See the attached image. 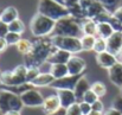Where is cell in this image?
<instances>
[{
    "label": "cell",
    "instance_id": "obj_1",
    "mask_svg": "<svg viewBox=\"0 0 122 115\" xmlns=\"http://www.w3.org/2000/svg\"><path fill=\"white\" fill-rule=\"evenodd\" d=\"M57 47L52 44L51 37H41L32 42V49L31 51L25 56V65L27 68L36 67L41 68L44 62H47V58L51 56V53Z\"/></svg>",
    "mask_w": 122,
    "mask_h": 115
},
{
    "label": "cell",
    "instance_id": "obj_2",
    "mask_svg": "<svg viewBox=\"0 0 122 115\" xmlns=\"http://www.w3.org/2000/svg\"><path fill=\"white\" fill-rule=\"evenodd\" d=\"M52 36H62V37H77L81 38L83 36L81 27V23L68 16L65 18L59 19L58 21H56V26H55V31L52 33Z\"/></svg>",
    "mask_w": 122,
    "mask_h": 115
},
{
    "label": "cell",
    "instance_id": "obj_3",
    "mask_svg": "<svg viewBox=\"0 0 122 115\" xmlns=\"http://www.w3.org/2000/svg\"><path fill=\"white\" fill-rule=\"evenodd\" d=\"M55 26H56L55 20L45 17L44 14H41L38 12L32 17V19L30 21L31 33L37 38L47 37V36L52 35L55 31Z\"/></svg>",
    "mask_w": 122,
    "mask_h": 115
},
{
    "label": "cell",
    "instance_id": "obj_4",
    "mask_svg": "<svg viewBox=\"0 0 122 115\" xmlns=\"http://www.w3.org/2000/svg\"><path fill=\"white\" fill-rule=\"evenodd\" d=\"M38 13L44 14L45 17H47L55 21H58L59 19L69 16V10L65 5L58 4L53 0H39Z\"/></svg>",
    "mask_w": 122,
    "mask_h": 115
},
{
    "label": "cell",
    "instance_id": "obj_5",
    "mask_svg": "<svg viewBox=\"0 0 122 115\" xmlns=\"http://www.w3.org/2000/svg\"><path fill=\"white\" fill-rule=\"evenodd\" d=\"M24 108V103L21 97L8 89L0 90V113L4 115L8 112H21Z\"/></svg>",
    "mask_w": 122,
    "mask_h": 115
},
{
    "label": "cell",
    "instance_id": "obj_6",
    "mask_svg": "<svg viewBox=\"0 0 122 115\" xmlns=\"http://www.w3.org/2000/svg\"><path fill=\"white\" fill-rule=\"evenodd\" d=\"M26 74H27V67L25 64H19L13 70L2 71L0 79L4 83L5 88H11V87H15V85L26 83L27 82Z\"/></svg>",
    "mask_w": 122,
    "mask_h": 115
},
{
    "label": "cell",
    "instance_id": "obj_7",
    "mask_svg": "<svg viewBox=\"0 0 122 115\" xmlns=\"http://www.w3.org/2000/svg\"><path fill=\"white\" fill-rule=\"evenodd\" d=\"M52 44L59 49V50H64L68 51L70 53H78L83 51L81 44V38L77 37H62V36H52L51 37Z\"/></svg>",
    "mask_w": 122,
    "mask_h": 115
},
{
    "label": "cell",
    "instance_id": "obj_8",
    "mask_svg": "<svg viewBox=\"0 0 122 115\" xmlns=\"http://www.w3.org/2000/svg\"><path fill=\"white\" fill-rule=\"evenodd\" d=\"M20 97L24 103V107H30V108L41 107L43 102H44V97L41 91L37 90V88H32V89L27 90L26 93L20 95Z\"/></svg>",
    "mask_w": 122,
    "mask_h": 115
},
{
    "label": "cell",
    "instance_id": "obj_9",
    "mask_svg": "<svg viewBox=\"0 0 122 115\" xmlns=\"http://www.w3.org/2000/svg\"><path fill=\"white\" fill-rule=\"evenodd\" d=\"M66 65H68L69 75H71V76H82V74L84 73V70L86 68L85 61L81 57L74 56V55L71 56V58L66 63Z\"/></svg>",
    "mask_w": 122,
    "mask_h": 115
},
{
    "label": "cell",
    "instance_id": "obj_10",
    "mask_svg": "<svg viewBox=\"0 0 122 115\" xmlns=\"http://www.w3.org/2000/svg\"><path fill=\"white\" fill-rule=\"evenodd\" d=\"M80 77L81 76H71V75H68V76L63 77V78L55 79V82H53L50 87L53 88V89H56V90H63V89L74 90L75 87H76L77 81L80 79Z\"/></svg>",
    "mask_w": 122,
    "mask_h": 115
},
{
    "label": "cell",
    "instance_id": "obj_11",
    "mask_svg": "<svg viewBox=\"0 0 122 115\" xmlns=\"http://www.w3.org/2000/svg\"><path fill=\"white\" fill-rule=\"evenodd\" d=\"M61 108H62V106H61V101H59L57 94L50 95V96H47V97L44 99L41 109H43V112L46 115L52 114V113L57 112V110L61 109Z\"/></svg>",
    "mask_w": 122,
    "mask_h": 115
},
{
    "label": "cell",
    "instance_id": "obj_12",
    "mask_svg": "<svg viewBox=\"0 0 122 115\" xmlns=\"http://www.w3.org/2000/svg\"><path fill=\"white\" fill-rule=\"evenodd\" d=\"M56 94H57V96H58V99H59V101H61L62 108L68 109L70 106H72V105H75V103H78L74 90L63 89V90H57Z\"/></svg>",
    "mask_w": 122,
    "mask_h": 115
},
{
    "label": "cell",
    "instance_id": "obj_13",
    "mask_svg": "<svg viewBox=\"0 0 122 115\" xmlns=\"http://www.w3.org/2000/svg\"><path fill=\"white\" fill-rule=\"evenodd\" d=\"M107 51L117 56L122 51V32H115L110 38L107 39Z\"/></svg>",
    "mask_w": 122,
    "mask_h": 115
},
{
    "label": "cell",
    "instance_id": "obj_14",
    "mask_svg": "<svg viewBox=\"0 0 122 115\" xmlns=\"http://www.w3.org/2000/svg\"><path fill=\"white\" fill-rule=\"evenodd\" d=\"M96 62L101 68H104V69L109 70L112 67H114L117 63V58H116V56H114L109 51H104V52H101V53L96 55Z\"/></svg>",
    "mask_w": 122,
    "mask_h": 115
},
{
    "label": "cell",
    "instance_id": "obj_15",
    "mask_svg": "<svg viewBox=\"0 0 122 115\" xmlns=\"http://www.w3.org/2000/svg\"><path fill=\"white\" fill-rule=\"evenodd\" d=\"M71 56H72V53H70L68 51L56 49L51 53V56L47 58V63H50V64H66L69 62V59L71 58Z\"/></svg>",
    "mask_w": 122,
    "mask_h": 115
},
{
    "label": "cell",
    "instance_id": "obj_16",
    "mask_svg": "<svg viewBox=\"0 0 122 115\" xmlns=\"http://www.w3.org/2000/svg\"><path fill=\"white\" fill-rule=\"evenodd\" d=\"M90 87H91V84L89 83L88 78L82 75V76L80 77V79L77 81L76 87H75V89H74V93H75V95H76L77 102H81L82 100H83L84 94L90 89Z\"/></svg>",
    "mask_w": 122,
    "mask_h": 115
},
{
    "label": "cell",
    "instance_id": "obj_17",
    "mask_svg": "<svg viewBox=\"0 0 122 115\" xmlns=\"http://www.w3.org/2000/svg\"><path fill=\"white\" fill-rule=\"evenodd\" d=\"M108 77L114 85L122 88V63L117 62L114 67H112L108 70Z\"/></svg>",
    "mask_w": 122,
    "mask_h": 115
},
{
    "label": "cell",
    "instance_id": "obj_18",
    "mask_svg": "<svg viewBox=\"0 0 122 115\" xmlns=\"http://www.w3.org/2000/svg\"><path fill=\"white\" fill-rule=\"evenodd\" d=\"M55 82V77L50 73H41L35 81L31 82V84L35 88H44V87H50Z\"/></svg>",
    "mask_w": 122,
    "mask_h": 115
},
{
    "label": "cell",
    "instance_id": "obj_19",
    "mask_svg": "<svg viewBox=\"0 0 122 115\" xmlns=\"http://www.w3.org/2000/svg\"><path fill=\"white\" fill-rule=\"evenodd\" d=\"M82 32L83 35H88V36H95L97 35V24L94 19L90 18H85L84 20H82L81 23Z\"/></svg>",
    "mask_w": 122,
    "mask_h": 115
},
{
    "label": "cell",
    "instance_id": "obj_20",
    "mask_svg": "<svg viewBox=\"0 0 122 115\" xmlns=\"http://www.w3.org/2000/svg\"><path fill=\"white\" fill-rule=\"evenodd\" d=\"M18 17H19L18 10H17L14 6H8V7L4 8L2 14H1V17H0V20H2V21L6 23V24H11L12 21L19 19Z\"/></svg>",
    "mask_w": 122,
    "mask_h": 115
},
{
    "label": "cell",
    "instance_id": "obj_21",
    "mask_svg": "<svg viewBox=\"0 0 122 115\" xmlns=\"http://www.w3.org/2000/svg\"><path fill=\"white\" fill-rule=\"evenodd\" d=\"M49 73L55 77V79H59V78H63L69 75L66 64H50Z\"/></svg>",
    "mask_w": 122,
    "mask_h": 115
},
{
    "label": "cell",
    "instance_id": "obj_22",
    "mask_svg": "<svg viewBox=\"0 0 122 115\" xmlns=\"http://www.w3.org/2000/svg\"><path fill=\"white\" fill-rule=\"evenodd\" d=\"M115 33L114 29L112 27V25L109 23H100L97 24V35L96 37H100V38L107 39L110 38Z\"/></svg>",
    "mask_w": 122,
    "mask_h": 115
},
{
    "label": "cell",
    "instance_id": "obj_23",
    "mask_svg": "<svg viewBox=\"0 0 122 115\" xmlns=\"http://www.w3.org/2000/svg\"><path fill=\"white\" fill-rule=\"evenodd\" d=\"M96 42L95 36H88V35H83L81 37V44L83 51H91L94 50V45Z\"/></svg>",
    "mask_w": 122,
    "mask_h": 115
},
{
    "label": "cell",
    "instance_id": "obj_24",
    "mask_svg": "<svg viewBox=\"0 0 122 115\" xmlns=\"http://www.w3.org/2000/svg\"><path fill=\"white\" fill-rule=\"evenodd\" d=\"M15 47H17V50H18V52H20L21 55H24V56H26L30 51H31V49H32V42H30L29 39H20V42L15 45Z\"/></svg>",
    "mask_w": 122,
    "mask_h": 115
},
{
    "label": "cell",
    "instance_id": "obj_25",
    "mask_svg": "<svg viewBox=\"0 0 122 115\" xmlns=\"http://www.w3.org/2000/svg\"><path fill=\"white\" fill-rule=\"evenodd\" d=\"M90 89H91L98 97H102V96H104V95L107 94V87H106V84H104L103 82H101V81L94 82V83L91 84Z\"/></svg>",
    "mask_w": 122,
    "mask_h": 115
},
{
    "label": "cell",
    "instance_id": "obj_26",
    "mask_svg": "<svg viewBox=\"0 0 122 115\" xmlns=\"http://www.w3.org/2000/svg\"><path fill=\"white\" fill-rule=\"evenodd\" d=\"M32 88H35L31 83H29V82H26V83H24V84H20V85H15V87H11V88H5V89H8V90H11L12 93H14V94H17V95H23L24 93H26L27 90H30V89H32Z\"/></svg>",
    "mask_w": 122,
    "mask_h": 115
},
{
    "label": "cell",
    "instance_id": "obj_27",
    "mask_svg": "<svg viewBox=\"0 0 122 115\" xmlns=\"http://www.w3.org/2000/svg\"><path fill=\"white\" fill-rule=\"evenodd\" d=\"M8 30H10V32H14V33L21 35L25 31V24L20 19H17V20L12 21L11 24H8Z\"/></svg>",
    "mask_w": 122,
    "mask_h": 115
},
{
    "label": "cell",
    "instance_id": "obj_28",
    "mask_svg": "<svg viewBox=\"0 0 122 115\" xmlns=\"http://www.w3.org/2000/svg\"><path fill=\"white\" fill-rule=\"evenodd\" d=\"M94 51L96 52V55L107 51V40L103 38H100V37H96V42H95V45H94Z\"/></svg>",
    "mask_w": 122,
    "mask_h": 115
},
{
    "label": "cell",
    "instance_id": "obj_29",
    "mask_svg": "<svg viewBox=\"0 0 122 115\" xmlns=\"http://www.w3.org/2000/svg\"><path fill=\"white\" fill-rule=\"evenodd\" d=\"M103 6H104V8L106 10H108L109 12H114L116 8H117V5H119V2L121 1V0H98Z\"/></svg>",
    "mask_w": 122,
    "mask_h": 115
},
{
    "label": "cell",
    "instance_id": "obj_30",
    "mask_svg": "<svg viewBox=\"0 0 122 115\" xmlns=\"http://www.w3.org/2000/svg\"><path fill=\"white\" fill-rule=\"evenodd\" d=\"M5 39H6L8 46H10V45H14V46H15V45L20 42L21 35H19V33H14V32H8L7 36L5 37Z\"/></svg>",
    "mask_w": 122,
    "mask_h": 115
},
{
    "label": "cell",
    "instance_id": "obj_31",
    "mask_svg": "<svg viewBox=\"0 0 122 115\" xmlns=\"http://www.w3.org/2000/svg\"><path fill=\"white\" fill-rule=\"evenodd\" d=\"M41 74V70L39 68H36V67H31V68H27V74H26V81L29 83H31L32 81H35L37 76Z\"/></svg>",
    "mask_w": 122,
    "mask_h": 115
},
{
    "label": "cell",
    "instance_id": "obj_32",
    "mask_svg": "<svg viewBox=\"0 0 122 115\" xmlns=\"http://www.w3.org/2000/svg\"><path fill=\"white\" fill-rule=\"evenodd\" d=\"M97 100H100V97H98L91 89H89V90L84 94L82 101H84V102H86V103H89V105H92V103H95Z\"/></svg>",
    "mask_w": 122,
    "mask_h": 115
},
{
    "label": "cell",
    "instance_id": "obj_33",
    "mask_svg": "<svg viewBox=\"0 0 122 115\" xmlns=\"http://www.w3.org/2000/svg\"><path fill=\"white\" fill-rule=\"evenodd\" d=\"M108 23L112 25V27L114 29L115 32H122V23L120 20H117L114 16H112V18H110V20Z\"/></svg>",
    "mask_w": 122,
    "mask_h": 115
},
{
    "label": "cell",
    "instance_id": "obj_34",
    "mask_svg": "<svg viewBox=\"0 0 122 115\" xmlns=\"http://www.w3.org/2000/svg\"><path fill=\"white\" fill-rule=\"evenodd\" d=\"M66 115H83L81 108H80V105L78 103H75V105L70 106L66 109Z\"/></svg>",
    "mask_w": 122,
    "mask_h": 115
},
{
    "label": "cell",
    "instance_id": "obj_35",
    "mask_svg": "<svg viewBox=\"0 0 122 115\" xmlns=\"http://www.w3.org/2000/svg\"><path fill=\"white\" fill-rule=\"evenodd\" d=\"M78 105H80V108H81L82 114L83 115H89L91 112H92L91 105H89V103H86V102H84V101L78 102Z\"/></svg>",
    "mask_w": 122,
    "mask_h": 115
},
{
    "label": "cell",
    "instance_id": "obj_36",
    "mask_svg": "<svg viewBox=\"0 0 122 115\" xmlns=\"http://www.w3.org/2000/svg\"><path fill=\"white\" fill-rule=\"evenodd\" d=\"M112 108L116 109L117 112H120V113L122 114V95L117 96V97H115V99L113 100V103H112Z\"/></svg>",
    "mask_w": 122,
    "mask_h": 115
},
{
    "label": "cell",
    "instance_id": "obj_37",
    "mask_svg": "<svg viewBox=\"0 0 122 115\" xmlns=\"http://www.w3.org/2000/svg\"><path fill=\"white\" fill-rule=\"evenodd\" d=\"M8 32H10V30H8V24H6V23H4L2 20H0V38H5Z\"/></svg>",
    "mask_w": 122,
    "mask_h": 115
},
{
    "label": "cell",
    "instance_id": "obj_38",
    "mask_svg": "<svg viewBox=\"0 0 122 115\" xmlns=\"http://www.w3.org/2000/svg\"><path fill=\"white\" fill-rule=\"evenodd\" d=\"M91 108H92V110L104 113V106H103V103H102L101 100H97L95 103H92V105H91Z\"/></svg>",
    "mask_w": 122,
    "mask_h": 115
},
{
    "label": "cell",
    "instance_id": "obj_39",
    "mask_svg": "<svg viewBox=\"0 0 122 115\" xmlns=\"http://www.w3.org/2000/svg\"><path fill=\"white\" fill-rule=\"evenodd\" d=\"M94 1H95V0H80V2H78V4H80V6H81L82 10H83V11H84V13H85V11L91 6V4H92Z\"/></svg>",
    "mask_w": 122,
    "mask_h": 115
},
{
    "label": "cell",
    "instance_id": "obj_40",
    "mask_svg": "<svg viewBox=\"0 0 122 115\" xmlns=\"http://www.w3.org/2000/svg\"><path fill=\"white\" fill-rule=\"evenodd\" d=\"M113 16H114L117 20H120L122 23V6H119V7L113 12Z\"/></svg>",
    "mask_w": 122,
    "mask_h": 115
},
{
    "label": "cell",
    "instance_id": "obj_41",
    "mask_svg": "<svg viewBox=\"0 0 122 115\" xmlns=\"http://www.w3.org/2000/svg\"><path fill=\"white\" fill-rule=\"evenodd\" d=\"M103 115H122V114L120 112H117L116 109H114V108H109V109L104 110Z\"/></svg>",
    "mask_w": 122,
    "mask_h": 115
},
{
    "label": "cell",
    "instance_id": "obj_42",
    "mask_svg": "<svg viewBox=\"0 0 122 115\" xmlns=\"http://www.w3.org/2000/svg\"><path fill=\"white\" fill-rule=\"evenodd\" d=\"M7 46H8V44H7L6 39L0 38V52H4V51L7 49Z\"/></svg>",
    "mask_w": 122,
    "mask_h": 115
},
{
    "label": "cell",
    "instance_id": "obj_43",
    "mask_svg": "<svg viewBox=\"0 0 122 115\" xmlns=\"http://www.w3.org/2000/svg\"><path fill=\"white\" fill-rule=\"evenodd\" d=\"M78 2H80V0H65V6L66 7H70V6L77 5Z\"/></svg>",
    "mask_w": 122,
    "mask_h": 115
},
{
    "label": "cell",
    "instance_id": "obj_44",
    "mask_svg": "<svg viewBox=\"0 0 122 115\" xmlns=\"http://www.w3.org/2000/svg\"><path fill=\"white\" fill-rule=\"evenodd\" d=\"M50 115H66V109L65 108H61L57 112H55V113H52V114H50Z\"/></svg>",
    "mask_w": 122,
    "mask_h": 115
},
{
    "label": "cell",
    "instance_id": "obj_45",
    "mask_svg": "<svg viewBox=\"0 0 122 115\" xmlns=\"http://www.w3.org/2000/svg\"><path fill=\"white\" fill-rule=\"evenodd\" d=\"M4 115H21L20 112H17V110H13V112H8V113H6V114Z\"/></svg>",
    "mask_w": 122,
    "mask_h": 115
},
{
    "label": "cell",
    "instance_id": "obj_46",
    "mask_svg": "<svg viewBox=\"0 0 122 115\" xmlns=\"http://www.w3.org/2000/svg\"><path fill=\"white\" fill-rule=\"evenodd\" d=\"M116 58H117V62H119V63H122V51L116 56Z\"/></svg>",
    "mask_w": 122,
    "mask_h": 115
},
{
    "label": "cell",
    "instance_id": "obj_47",
    "mask_svg": "<svg viewBox=\"0 0 122 115\" xmlns=\"http://www.w3.org/2000/svg\"><path fill=\"white\" fill-rule=\"evenodd\" d=\"M89 115H103V113H101V112H96V110H92Z\"/></svg>",
    "mask_w": 122,
    "mask_h": 115
},
{
    "label": "cell",
    "instance_id": "obj_48",
    "mask_svg": "<svg viewBox=\"0 0 122 115\" xmlns=\"http://www.w3.org/2000/svg\"><path fill=\"white\" fill-rule=\"evenodd\" d=\"M53 1H56L58 4H62V5H65V0H53Z\"/></svg>",
    "mask_w": 122,
    "mask_h": 115
},
{
    "label": "cell",
    "instance_id": "obj_49",
    "mask_svg": "<svg viewBox=\"0 0 122 115\" xmlns=\"http://www.w3.org/2000/svg\"><path fill=\"white\" fill-rule=\"evenodd\" d=\"M2 89H5V85H4V83L1 82V79H0V90H2Z\"/></svg>",
    "mask_w": 122,
    "mask_h": 115
},
{
    "label": "cell",
    "instance_id": "obj_50",
    "mask_svg": "<svg viewBox=\"0 0 122 115\" xmlns=\"http://www.w3.org/2000/svg\"><path fill=\"white\" fill-rule=\"evenodd\" d=\"M2 11H4V10H2V8H0V17H1V14H2Z\"/></svg>",
    "mask_w": 122,
    "mask_h": 115
},
{
    "label": "cell",
    "instance_id": "obj_51",
    "mask_svg": "<svg viewBox=\"0 0 122 115\" xmlns=\"http://www.w3.org/2000/svg\"><path fill=\"white\" fill-rule=\"evenodd\" d=\"M1 75H2V71H1V70H0V77H1Z\"/></svg>",
    "mask_w": 122,
    "mask_h": 115
},
{
    "label": "cell",
    "instance_id": "obj_52",
    "mask_svg": "<svg viewBox=\"0 0 122 115\" xmlns=\"http://www.w3.org/2000/svg\"><path fill=\"white\" fill-rule=\"evenodd\" d=\"M120 90H121V95H122V88H120Z\"/></svg>",
    "mask_w": 122,
    "mask_h": 115
},
{
    "label": "cell",
    "instance_id": "obj_53",
    "mask_svg": "<svg viewBox=\"0 0 122 115\" xmlns=\"http://www.w3.org/2000/svg\"><path fill=\"white\" fill-rule=\"evenodd\" d=\"M0 115H2V114H1V113H0Z\"/></svg>",
    "mask_w": 122,
    "mask_h": 115
}]
</instances>
